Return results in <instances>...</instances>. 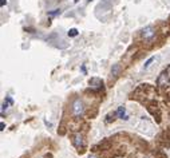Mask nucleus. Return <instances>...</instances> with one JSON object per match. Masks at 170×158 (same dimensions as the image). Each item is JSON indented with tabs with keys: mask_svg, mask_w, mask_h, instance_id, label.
<instances>
[{
	"mask_svg": "<svg viewBox=\"0 0 170 158\" xmlns=\"http://www.w3.org/2000/svg\"><path fill=\"white\" fill-rule=\"evenodd\" d=\"M168 82H169V80H168V74H166V72H164V74L158 78V80H157L158 86H166Z\"/></svg>",
	"mask_w": 170,
	"mask_h": 158,
	"instance_id": "4",
	"label": "nucleus"
},
{
	"mask_svg": "<svg viewBox=\"0 0 170 158\" xmlns=\"http://www.w3.org/2000/svg\"><path fill=\"white\" fill-rule=\"evenodd\" d=\"M119 71H121V66H119V64H115V66L111 68V75L113 76H117Z\"/></svg>",
	"mask_w": 170,
	"mask_h": 158,
	"instance_id": "7",
	"label": "nucleus"
},
{
	"mask_svg": "<svg viewBox=\"0 0 170 158\" xmlns=\"http://www.w3.org/2000/svg\"><path fill=\"white\" fill-rule=\"evenodd\" d=\"M7 4V0H2V7H4Z\"/></svg>",
	"mask_w": 170,
	"mask_h": 158,
	"instance_id": "10",
	"label": "nucleus"
},
{
	"mask_svg": "<svg viewBox=\"0 0 170 158\" xmlns=\"http://www.w3.org/2000/svg\"><path fill=\"white\" fill-rule=\"evenodd\" d=\"M117 114L119 115V118H122V119H127L129 117L126 115V109H125L123 106L122 107H119L118 110H117Z\"/></svg>",
	"mask_w": 170,
	"mask_h": 158,
	"instance_id": "5",
	"label": "nucleus"
},
{
	"mask_svg": "<svg viewBox=\"0 0 170 158\" xmlns=\"http://www.w3.org/2000/svg\"><path fill=\"white\" fill-rule=\"evenodd\" d=\"M72 142H74L76 149H79V152H83L84 147H86V141H84L82 134H75L74 135V141H72Z\"/></svg>",
	"mask_w": 170,
	"mask_h": 158,
	"instance_id": "2",
	"label": "nucleus"
},
{
	"mask_svg": "<svg viewBox=\"0 0 170 158\" xmlns=\"http://www.w3.org/2000/svg\"><path fill=\"white\" fill-rule=\"evenodd\" d=\"M71 111H72V115L75 117H82L83 113H84V105L80 99H75L71 105Z\"/></svg>",
	"mask_w": 170,
	"mask_h": 158,
	"instance_id": "1",
	"label": "nucleus"
},
{
	"mask_svg": "<svg viewBox=\"0 0 170 158\" xmlns=\"http://www.w3.org/2000/svg\"><path fill=\"white\" fill-rule=\"evenodd\" d=\"M90 86H91L92 88H99L100 86H102V82H100L99 79L94 78V79H91V80H90Z\"/></svg>",
	"mask_w": 170,
	"mask_h": 158,
	"instance_id": "6",
	"label": "nucleus"
},
{
	"mask_svg": "<svg viewBox=\"0 0 170 158\" xmlns=\"http://www.w3.org/2000/svg\"><path fill=\"white\" fill-rule=\"evenodd\" d=\"M154 35H155V30H154V27H151V26H147L142 30V38L145 40H151L154 38Z\"/></svg>",
	"mask_w": 170,
	"mask_h": 158,
	"instance_id": "3",
	"label": "nucleus"
},
{
	"mask_svg": "<svg viewBox=\"0 0 170 158\" xmlns=\"http://www.w3.org/2000/svg\"><path fill=\"white\" fill-rule=\"evenodd\" d=\"M78 35V30L76 28H71L70 31H68V36H76Z\"/></svg>",
	"mask_w": 170,
	"mask_h": 158,
	"instance_id": "8",
	"label": "nucleus"
},
{
	"mask_svg": "<svg viewBox=\"0 0 170 158\" xmlns=\"http://www.w3.org/2000/svg\"><path fill=\"white\" fill-rule=\"evenodd\" d=\"M153 60H154V56H153V58H150V59H149V60H147V62H146V63H145V68H147L149 66H150V64H151V62H153Z\"/></svg>",
	"mask_w": 170,
	"mask_h": 158,
	"instance_id": "9",
	"label": "nucleus"
},
{
	"mask_svg": "<svg viewBox=\"0 0 170 158\" xmlns=\"http://www.w3.org/2000/svg\"><path fill=\"white\" fill-rule=\"evenodd\" d=\"M88 158H98V157H95V156H90V157H88Z\"/></svg>",
	"mask_w": 170,
	"mask_h": 158,
	"instance_id": "11",
	"label": "nucleus"
}]
</instances>
